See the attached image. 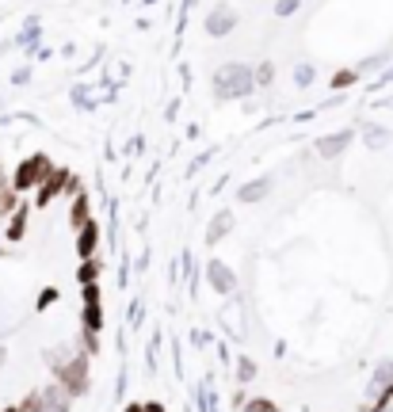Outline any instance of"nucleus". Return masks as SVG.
Here are the masks:
<instances>
[{"instance_id":"f257e3e1","label":"nucleus","mask_w":393,"mask_h":412,"mask_svg":"<svg viewBox=\"0 0 393 412\" xmlns=\"http://www.w3.org/2000/svg\"><path fill=\"white\" fill-rule=\"evenodd\" d=\"M214 88H218V99L248 96V88H252V69H245V65H222V69H218V80H214Z\"/></svg>"},{"instance_id":"f03ea898","label":"nucleus","mask_w":393,"mask_h":412,"mask_svg":"<svg viewBox=\"0 0 393 412\" xmlns=\"http://www.w3.org/2000/svg\"><path fill=\"white\" fill-rule=\"evenodd\" d=\"M46 172H50V161H46V157H31V161H27L20 172H16V187H31V183H39Z\"/></svg>"},{"instance_id":"7ed1b4c3","label":"nucleus","mask_w":393,"mask_h":412,"mask_svg":"<svg viewBox=\"0 0 393 412\" xmlns=\"http://www.w3.org/2000/svg\"><path fill=\"white\" fill-rule=\"evenodd\" d=\"M84 374H88V370H84V363H73V367H65V370H61L65 389H69V393H84V389H88V378H84Z\"/></svg>"},{"instance_id":"20e7f679","label":"nucleus","mask_w":393,"mask_h":412,"mask_svg":"<svg viewBox=\"0 0 393 412\" xmlns=\"http://www.w3.org/2000/svg\"><path fill=\"white\" fill-rule=\"evenodd\" d=\"M233 23H237V16H233L229 8H218V12L207 20V31L210 35H226V31H233Z\"/></svg>"},{"instance_id":"39448f33","label":"nucleus","mask_w":393,"mask_h":412,"mask_svg":"<svg viewBox=\"0 0 393 412\" xmlns=\"http://www.w3.org/2000/svg\"><path fill=\"white\" fill-rule=\"evenodd\" d=\"M267 180H252V183H245V187H241V199H245V202H256V199H264V195H267Z\"/></svg>"},{"instance_id":"423d86ee","label":"nucleus","mask_w":393,"mask_h":412,"mask_svg":"<svg viewBox=\"0 0 393 412\" xmlns=\"http://www.w3.org/2000/svg\"><path fill=\"white\" fill-rule=\"evenodd\" d=\"M348 142H351V134H336V138H325V142L317 145V149H321V157H336Z\"/></svg>"},{"instance_id":"0eeeda50","label":"nucleus","mask_w":393,"mask_h":412,"mask_svg":"<svg viewBox=\"0 0 393 412\" xmlns=\"http://www.w3.org/2000/svg\"><path fill=\"white\" fill-rule=\"evenodd\" d=\"M210 279H214V286H218V290H229L233 286V275L222 264H210Z\"/></svg>"},{"instance_id":"6e6552de","label":"nucleus","mask_w":393,"mask_h":412,"mask_svg":"<svg viewBox=\"0 0 393 412\" xmlns=\"http://www.w3.org/2000/svg\"><path fill=\"white\" fill-rule=\"evenodd\" d=\"M226 226H229V214H218V218H214V229H210V241H218L222 233H226Z\"/></svg>"},{"instance_id":"1a4fd4ad","label":"nucleus","mask_w":393,"mask_h":412,"mask_svg":"<svg viewBox=\"0 0 393 412\" xmlns=\"http://www.w3.org/2000/svg\"><path fill=\"white\" fill-rule=\"evenodd\" d=\"M275 12H279V16H294V12H298V0H279Z\"/></svg>"},{"instance_id":"9d476101","label":"nucleus","mask_w":393,"mask_h":412,"mask_svg":"<svg viewBox=\"0 0 393 412\" xmlns=\"http://www.w3.org/2000/svg\"><path fill=\"white\" fill-rule=\"evenodd\" d=\"M271 73H275V69H271V61H264V65H260V69H256V77H252V80L267 84V80H271Z\"/></svg>"},{"instance_id":"9b49d317","label":"nucleus","mask_w":393,"mask_h":412,"mask_svg":"<svg viewBox=\"0 0 393 412\" xmlns=\"http://www.w3.org/2000/svg\"><path fill=\"white\" fill-rule=\"evenodd\" d=\"M313 80V69L310 65H302V69H298V84H310Z\"/></svg>"}]
</instances>
